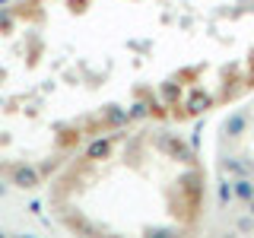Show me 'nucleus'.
Masks as SVG:
<instances>
[{
  "label": "nucleus",
  "instance_id": "1",
  "mask_svg": "<svg viewBox=\"0 0 254 238\" xmlns=\"http://www.w3.org/2000/svg\"><path fill=\"white\" fill-rule=\"evenodd\" d=\"M153 146H156V149H162V153L169 156V159H175V162L197 165V149H194V146H188V143L181 140L178 133H172V130L156 133V137H153Z\"/></svg>",
  "mask_w": 254,
  "mask_h": 238
},
{
  "label": "nucleus",
  "instance_id": "2",
  "mask_svg": "<svg viewBox=\"0 0 254 238\" xmlns=\"http://www.w3.org/2000/svg\"><path fill=\"white\" fill-rule=\"evenodd\" d=\"M181 194H185V200H188V206L190 210H200V200H203V172L197 169V165H190V169L181 175Z\"/></svg>",
  "mask_w": 254,
  "mask_h": 238
},
{
  "label": "nucleus",
  "instance_id": "3",
  "mask_svg": "<svg viewBox=\"0 0 254 238\" xmlns=\"http://www.w3.org/2000/svg\"><path fill=\"white\" fill-rule=\"evenodd\" d=\"M213 95L210 89H203V86H190V89L185 92V99H181V115L185 118H197V115H203L206 108H213Z\"/></svg>",
  "mask_w": 254,
  "mask_h": 238
},
{
  "label": "nucleus",
  "instance_id": "4",
  "mask_svg": "<svg viewBox=\"0 0 254 238\" xmlns=\"http://www.w3.org/2000/svg\"><path fill=\"white\" fill-rule=\"evenodd\" d=\"M10 184L22 187V190H32V187H38V184H42V175H38L35 165L19 162V165H10Z\"/></svg>",
  "mask_w": 254,
  "mask_h": 238
},
{
  "label": "nucleus",
  "instance_id": "5",
  "mask_svg": "<svg viewBox=\"0 0 254 238\" xmlns=\"http://www.w3.org/2000/svg\"><path fill=\"white\" fill-rule=\"evenodd\" d=\"M111 149H115V137H92L83 149V159L86 162H105Z\"/></svg>",
  "mask_w": 254,
  "mask_h": 238
},
{
  "label": "nucleus",
  "instance_id": "6",
  "mask_svg": "<svg viewBox=\"0 0 254 238\" xmlns=\"http://www.w3.org/2000/svg\"><path fill=\"white\" fill-rule=\"evenodd\" d=\"M181 99H185V83H175V79H165V83H159V102H162L165 108L181 105Z\"/></svg>",
  "mask_w": 254,
  "mask_h": 238
},
{
  "label": "nucleus",
  "instance_id": "7",
  "mask_svg": "<svg viewBox=\"0 0 254 238\" xmlns=\"http://www.w3.org/2000/svg\"><path fill=\"white\" fill-rule=\"evenodd\" d=\"M222 169H226L232 178H254V162L248 156H229L222 159Z\"/></svg>",
  "mask_w": 254,
  "mask_h": 238
},
{
  "label": "nucleus",
  "instance_id": "8",
  "mask_svg": "<svg viewBox=\"0 0 254 238\" xmlns=\"http://www.w3.org/2000/svg\"><path fill=\"white\" fill-rule=\"evenodd\" d=\"M232 197H235V203L248 206L254 200V178H232Z\"/></svg>",
  "mask_w": 254,
  "mask_h": 238
},
{
  "label": "nucleus",
  "instance_id": "9",
  "mask_svg": "<svg viewBox=\"0 0 254 238\" xmlns=\"http://www.w3.org/2000/svg\"><path fill=\"white\" fill-rule=\"evenodd\" d=\"M245 127H248V115H245V111H238V115H229V118H226L222 133H226V137H242Z\"/></svg>",
  "mask_w": 254,
  "mask_h": 238
},
{
  "label": "nucleus",
  "instance_id": "10",
  "mask_svg": "<svg viewBox=\"0 0 254 238\" xmlns=\"http://www.w3.org/2000/svg\"><path fill=\"white\" fill-rule=\"evenodd\" d=\"M102 121H105L108 127H124L127 121H130V115H127V108H118V105H108L105 111H102Z\"/></svg>",
  "mask_w": 254,
  "mask_h": 238
},
{
  "label": "nucleus",
  "instance_id": "11",
  "mask_svg": "<svg viewBox=\"0 0 254 238\" xmlns=\"http://www.w3.org/2000/svg\"><path fill=\"white\" fill-rule=\"evenodd\" d=\"M216 200H219L222 210H226V206L235 200V197H232V178H219V181H216Z\"/></svg>",
  "mask_w": 254,
  "mask_h": 238
},
{
  "label": "nucleus",
  "instance_id": "12",
  "mask_svg": "<svg viewBox=\"0 0 254 238\" xmlns=\"http://www.w3.org/2000/svg\"><path fill=\"white\" fill-rule=\"evenodd\" d=\"M127 115H130V121H140V118L153 115V108H149V99H146V102H133V105L127 108Z\"/></svg>",
  "mask_w": 254,
  "mask_h": 238
},
{
  "label": "nucleus",
  "instance_id": "13",
  "mask_svg": "<svg viewBox=\"0 0 254 238\" xmlns=\"http://www.w3.org/2000/svg\"><path fill=\"white\" fill-rule=\"evenodd\" d=\"M235 229H238V232H245V235L254 232V216H251V213H248V216H238L235 219Z\"/></svg>",
  "mask_w": 254,
  "mask_h": 238
},
{
  "label": "nucleus",
  "instance_id": "14",
  "mask_svg": "<svg viewBox=\"0 0 254 238\" xmlns=\"http://www.w3.org/2000/svg\"><path fill=\"white\" fill-rule=\"evenodd\" d=\"M10 29H13V16H6L0 10V32H10Z\"/></svg>",
  "mask_w": 254,
  "mask_h": 238
},
{
  "label": "nucleus",
  "instance_id": "15",
  "mask_svg": "<svg viewBox=\"0 0 254 238\" xmlns=\"http://www.w3.org/2000/svg\"><path fill=\"white\" fill-rule=\"evenodd\" d=\"M86 3H89V0H67V6H70V10H83Z\"/></svg>",
  "mask_w": 254,
  "mask_h": 238
},
{
  "label": "nucleus",
  "instance_id": "16",
  "mask_svg": "<svg viewBox=\"0 0 254 238\" xmlns=\"http://www.w3.org/2000/svg\"><path fill=\"white\" fill-rule=\"evenodd\" d=\"M190 146H194V149H197V146H200V127H197V130H194V133H190Z\"/></svg>",
  "mask_w": 254,
  "mask_h": 238
},
{
  "label": "nucleus",
  "instance_id": "17",
  "mask_svg": "<svg viewBox=\"0 0 254 238\" xmlns=\"http://www.w3.org/2000/svg\"><path fill=\"white\" fill-rule=\"evenodd\" d=\"M248 213H251V216H254V200H251V203H248Z\"/></svg>",
  "mask_w": 254,
  "mask_h": 238
}]
</instances>
